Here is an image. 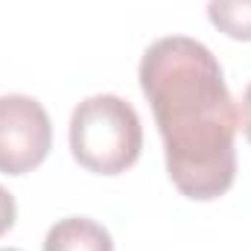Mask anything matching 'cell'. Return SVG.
<instances>
[{
	"label": "cell",
	"instance_id": "2",
	"mask_svg": "<svg viewBox=\"0 0 251 251\" xmlns=\"http://www.w3.org/2000/svg\"><path fill=\"white\" fill-rule=\"evenodd\" d=\"M143 126L134 105L117 94H94L70 114V152L94 176H120L137 164Z\"/></svg>",
	"mask_w": 251,
	"mask_h": 251
},
{
	"label": "cell",
	"instance_id": "3",
	"mask_svg": "<svg viewBox=\"0 0 251 251\" xmlns=\"http://www.w3.org/2000/svg\"><path fill=\"white\" fill-rule=\"evenodd\" d=\"M53 146L50 114L35 97H0V173L26 176L44 164Z\"/></svg>",
	"mask_w": 251,
	"mask_h": 251
},
{
	"label": "cell",
	"instance_id": "7",
	"mask_svg": "<svg viewBox=\"0 0 251 251\" xmlns=\"http://www.w3.org/2000/svg\"><path fill=\"white\" fill-rule=\"evenodd\" d=\"M237 114H240V128H243L246 140L251 143V82H249V88L243 91V100H240V108H237Z\"/></svg>",
	"mask_w": 251,
	"mask_h": 251
},
{
	"label": "cell",
	"instance_id": "8",
	"mask_svg": "<svg viewBox=\"0 0 251 251\" xmlns=\"http://www.w3.org/2000/svg\"><path fill=\"white\" fill-rule=\"evenodd\" d=\"M0 251H18V249H0Z\"/></svg>",
	"mask_w": 251,
	"mask_h": 251
},
{
	"label": "cell",
	"instance_id": "4",
	"mask_svg": "<svg viewBox=\"0 0 251 251\" xmlns=\"http://www.w3.org/2000/svg\"><path fill=\"white\" fill-rule=\"evenodd\" d=\"M44 251H114V240L100 222L88 216H67L47 231Z\"/></svg>",
	"mask_w": 251,
	"mask_h": 251
},
{
	"label": "cell",
	"instance_id": "5",
	"mask_svg": "<svg viewBox=\"0 0 251 251\" xmlns=\"http://www.w3.org/2000/svg\"><path fill=\"white\" fill-rule=\"evenodd\" d=\"M207 18L222 35L251 41V0H207Z\"/></svg>",
	"mask_w": 251,
	"mask_h": 251
},
{
	"label": "cell",
	"instance_id": "1",
	"mask_svg": "<svg viewBox=\"0 0 251 251\" xmlns=\"http://www.w3.org/2000/svg\"><path fill=\"white\" fill-rule=\"evenodd\" d=\"M137 79L176 190L193 201L225 196L237 178L240 114L216 56L196 38L167 35L146 47Z\"/></svg>",
	"mask_w": 251,
	"mask_h": 251
},
{
	"label": "cell",
	"instance_id": "6",
	"mask_svg": "<svg viewBox=\"0 0 251 251\" xmlns=\"http://www.w3.org/2000/svg\"><path fill=\"white\" fill-rule=\"evenodd\" d=\"M18 219V204H15V196L6 187H0V237L15 225Z\"/></svg>",
	"mask_w": 251,
	"mask_h": 251
}]
</instances>
